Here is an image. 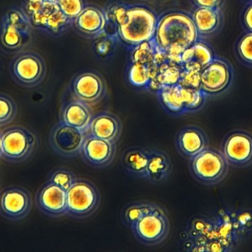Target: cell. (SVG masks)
<instances>
[{
    "instance_id": "cell-28",
    "label": "cell",
    "mask_w": 252,
    "mask_h": 252,
    "mask_svg": "<svg viewBox=\"0 0 252 252\" xmlns=\"http://www.w3.org/2000/svg\"><path fill=\"white\" fill-rule=\"evenodd\" d=\"M235 53L240 63L252 68V33L244 32L237 39Z\"/></svg>"
},
{
    "instance_id": "cell-3",
    "label": "cell",
    "mask_w": 252,
    "mask_h": 252,
    "mask_svg": "<svg viewBox=\"0 0 252 252\" xmlns=\"http://www.w3.org/2000/svg\"><path fill=\"white\" fill-rule=\"evenodd\" d=\"M32 30L22 6L10 7L0 19V50L7 54L25 50L32 41Z\"/></svg>"
},
{
    "instance_id": "cell-19",
    "label": "cell",
    "mask_w": 252,
    "mask_h": 252,
    "mask_svg": "<svg viewBox=\"0 0 252 252\" xmlns=\"http://www.w3.org/2000/svg\"><path fill=\"white\" fill-rule=\"evenodd\" d=\"M123 133L121 118L113 112L103 111L93 116L85 134L112 143H118Z\"/></svg>"
},
{
    "instance_id": "cell-35",
    "label": "cell",
    "mask_w": 252,
    "mask_h": 252,
    "mask_svg": "<svg viewBox=\"0 0 252 252\" xmlns=\"http://www.w3.org/2000/svg\"><path fill=\"white\" fill-rule=\"evenodd\" d=\"M179 84L182 87L200 89L201 71L193 69H182Z\"/></svg>"
},
{
    "instance_id": "cell-7",
    "label": "cell",
    "mask_w": 252,
    "mask_h": 252,
    "mask_svg": "<svg viewBox=\"0 0 252 252\" xmlns=\"http://www.w3.org/2000/svg\"><path fill=\"white\" fill-rule=\"evenodd\" d=\"M47 70L44 58L32 50L16 53L9 64V72L13 81L25 88L40 85L45 78Z\"/></svg>"
},
{
    "instance_id": "cell-27",
    "label": "cell",
    "mask_w": 252,
    "mask_h": 252,
    "mask_svg": "<svg viewBox=\"0 0 252 252\" xmlns=\"http://www.w3.org/2000/svg\"><path fill=\"white\" fill-rule=\"evenodd\" d=\"M181 87L186 113H194L201 110L207 103V95L201 89Z\"/></svg>"
},
{
    "instance_id": "cell-34",
    "label": "cell",
    "mask_w": 252,
    "mask_h": 252,
    "mask_svg": "<svg viewBox=\"0 0 252 252\" xmlns=\"http://www.w3.org/2000/svg\"><path fill=\"white\" fill-rule=\"evenodd\" d=\"M127 7L128 4L123 2H115L108 7L107 10L105 11L108 24L111 22L117 28L124 19Z\"/></svg>"
},
{
    "instance_id": "cell-8",
    "label": "cell",
    "mask_w": 252,
    "mask_h": 252,
    "mask_svg": "<svg viewBox=\"0 0 252 252\" xmlns=\"http://www.w3.org/2000/svg\"><path fill=\"white\" fill-rule=\"evenodd\" d=\"M67 216L75 219L93 216L100 205V193L93 182L77 178L66 192Z\"/></svg>"
},
{
    "instance_id": "cell-5",
    "label": "cell",
    "mask_w": 252,
    "mask_h": 252,
    "mask_svg": "<svg viewBox=\"0 0 252 252\" xmlns=\"http://www.w3.org/2000/svg\"><path fill=\"white\" fill-rule=\"evenodd\" d=\"M39 146L38 134L23 126H12L1 131V158L19 164L28 160Z\"/></svg>"
},
{
    "instance_id": "cell-32",
    "label": "cell",
    "mask_w": 252,
    "mask_h": 252,
    "mask_svg": "<svg viewBox=\"0 0 252 252\" xmlns=\"http://www.w3.org/2000/svg\"><path fill=\"white\" fill-rule=\"evenodd\" d=\"M76 179L77 177L72 170L66 167H60L50 174L47 182L53 183L67 192Z\"/></svg>"
},
{
    "instance_id": "cell-2",
    "label": "cell",
    "mask_w": 252,
    "mask_h": 252,
    "mask_svg": "<svg viewBox=\"0 0 252 252\" xmlns=\"http://www.w3.org/2000/svg\"><path fill=\"white\" fill-rule=\"evenodd\" d=\"M158 19V15L151 7L128 4L124 19L117 27V35L132 47L151 41L155 36Z\"/></svg>"
},
{
    "instance_id": "cell-29",
    "label": "cell",
    "mask_w": 252,
    "mask_h": 252,
    "mask_svg": "<svg viewBox=\"0 0 252 252\" xmlns=\"http://www.w3.org/2000/svg\"><path fill=\"white\" fill-rule=\"evenodd\" d=\"M157 51V47L153 39L133 46L131 53L132 63L142 64L148 66L154 63Z\"/></svg>"
},
{
    "instance_id": "cell-18",
    "label": "cell",
    "mask_w": 252,
    "mask_h": 252,
    "mask_svg": "<svg viewBox=\"0 0 252 252\" xmlns=\"http://www.w3.org/2000/svg\"><path fill=\"white\" fill-rule=\"evenodd\" d=\"M190 13L199 38L206 40L214 37L224 26L223 9L195 7Z\"/></svg>"
},
{
    "instance_id": "cell-33",
    "label": "cell",
    "mask_w": 252,
    "mask_h": 252,
    "mask_svg": "<svg viewBox=\"0 0 252 252\" xmlns=\"http://www.w3.org/2000/svg\"><path fill=\"white\" fill-rule=\"evenodd\" d=\"M56 2L63 14L72 24L80 13L87 7L85 0H57Z\"/></svg>"
},
{
    "instance_id": "cell-16",
    "label": "cell",
    "mask_w": 252,
    "mask_h": 252,
    "mask_svg": "<svg viewBox=\"0 0 252 252\" xmlns=\"http://www.w3.org/2000/svg\"><path fill=\"white\" fill-rule=\"evenodd\" d=\"M37 208L45 216L54 218L67 216L66 191L47 182L35 195Z\"/></svg>"
},
{
    "instance_id": "cell-4",
    "label": "cell",
    "mask_w": 252,
    "mask_h": 252,
    "mask_svg": "<svg viewBox=\"0 0 252 252\" xmlns=\"http://www.w3.org/2000/svg\"><path fill=\"white\" fill-rule=\"evenodd\" d=\"M22 7L29 17L33 28L47 35L59 36L73 25L61 10L57 2L24 0Z\"/></svg>"
},
{
    "instance_id": "cell-12",
    "label": "cell",
    "mask_w": 252,
    "mask_h": 252,
    "mask_svg": "<svg viewBox=\"0 0 252 252\" xmlns=\"http://www.w3.org/2000/svg\"><path fill=\"white\" fill-rule=\"evenodd\" d=\"M32 204V195L26 188L8 186L0 192V215L10 221L26 218L31 213Z\"/></svg>"
},
{
    "instance_id": "cell-26",
    "label": "cell",
    "mask_w": 252,
    "mask_h": 252,
    "mask_svg": "<svg viewBox=\"0 0 252 252\" xmlns=\"http://www.w3.org/2000/svg\"><path fill=\"white\" fill-rule=\"evenodd\" d=\"M157 204L150 201H133L124 206L121 211V219L124 224L131 228L142 217L151 213Z\"/></svg>"
},
{
    "instance_id": "cell-11",
    "label": "cell",
    "mask_w": 252,
    "mask_h": 252,
    "mask_svg": "<svg viewBox=\"0 0 252 252\" xmlns=\"http://www.w3.org/2000/svg\"><path fill=\"white\" fill-rule=\"evenodd\" d=\"M220 151L229 167L249 168L252 166V133L243 129L232 130L222 140Z\"/></svg>"
},
{
    "instance_id": "cell-30",
    "label": "cell",
    "mask_w": 252,
    "mask_h": 252,
    "mask_svg": "<svg viewBox=\"0 0 252 252\" xmlns=\"http://www.w3.org/2000/svg\"><path fill=\"white\" fill-rule=\"evenodd\" d=\"M18 105L13 97L0 93V127L11 124L17 116Z\"/></svg>"
},
{
    "instance_id": "cell-36",
    "label": "cell",
    "mask_w": 252,
    "mask_h": 252,
    "mask_svg": "<svg viewBox=\"0 0 252 252\" xmlns=\"http://www.w3.org/2000/svg\"><path fill=\"white\" fill-rule=\"evenodd\" d=\"M240 22L246 32L252 33V1L247 3L241 10Z\"/></svg>"
},
{
    "instance_id": "cell-9",
    "label": "cell",
    "mask_w": 252,
    "mask_h": 252,
    "mask_svg": "<svg viewBox=\"0 0 252 252\" xmlns=\"http://www.w3.org/2000/svg\"><path fill=\"white\" fill-rule=\"evenodd\" d=\"M235 74L231 62L217 55L201 71L200 89L208 98L221 97L227 94L233 87Z\"/></svg>"
},
{
    "instance_id": "cell-15",
    "label": "cell",
    "mask_w": 252,
    "mask_h": 252,
    "mask_svg": "<svg viewBox=\"0 0 252 252\" xmlns=\"http://www.w3.org/2000/svg\"><path fill=\"white\" fill-rule=\"evenodd\" d=\"M80 155L90 167L103 169L110 166L117 155V144L86 134Z\"/></svg>"
},
{
    "instance_id": "cell-14",
    "label": "cell",
    "mask_w": 252,
    "mask_h": 252,
    "mask_svg": "<svg viewBox=\"0 0 252 252\" xmlns=\"http://www.w3.org/2000/svg\"><path fill=\"white\" fill-rule=\"evenodd\" d=\"M71 92L74 99L91 106L103 101L107 93V87L101 75L86 72L75 77L71 85Z\"/></svg>"
},
{
    "instance_id": "cell-24",
    "label": "cell",
    "mask_w": 252,
    "mask_h": 252,
    "mask_svg": "<svg viewBox=\"0 0 252 252\" xmlns=\"http://www.w3.org/2000/svg\"><path fill=\"white\" fill-rule=\"evenodd\" d=\"M173 171V164L170 155L165 151L151 148L145 180L152 184H161L170 179Z\"/></svg>"
},
{
    "instance_id": "cell-38",
    "label": "cell",
    "mask_w": 252,
    "mask_h": 252,
    "mask_svg": "<svg viewBox=\"0 0 252 252\" xmlns=\"http://www.w3.org/2000/svg\"><path fill=\"white\" fill-rule=\"evenodd\" d=\"M1 131H0V158H1Z\"/></svg>"
},
{
    "instance_id": "cell-17",
    "label": "cell",
    "mask_w": 252,
    "mask_h": 252,
    "mask_svg": "<svg viewBox=\"0 0 252 252\" xmlns=\"http://www.w3.org/2000/svg\"><path fill=\"white\" fill-rule=\"evenodd\" d=\"M175 144L182 157L190 160L210 147V139L204 129L191 124L179 130L175 139Z\"/></svg>"
},
{
    "instance_id": "cell-25",
    "label": "cell",
    "mask_w": 252,
    "mask_h": 252,
    "mask_svg": "<svg viewBox=\"0 0 252 252\" xmlns=\"http://www.w3.org/2000/svg\"><path fill=\"white\" fill-rule=\"evenodd\" d=\"M156 93L160 105L167 113L176 116L187 114L180 84L164 86Z\"/></svg>"
},
{
    "instance_id": "cell-37",
    "label": "cell",
    "mask_w": 252,
    "mask_h": 252,
    "mask_svg": "<svg viewBox=\"0 0 252 252\" xmlns=\"http://www.w3.org/2000/svg\"><path fill=\"white\" fill-rule=\"evenodd\" d=\"M226 0H192L195 7L224 8Z\"/></svg>"
},
{
    "instance_id": "cell-13",
    "label": "cell",
    "mask_w": 252,
    "mask_h": 252,
    "mask_svg": "<svg viewBox=\"0 0 252 252\" xmlns=\"http://www.w3.org/2000/svg\"><path fill=\"white\" fill-rule=\"evenodd\" d=\"M85 133L59 121L49 135V143L57 155L66 158L80 155Z\"/></svg>"
},
{
    "instance_id": "cell-20",
    "label": "cell",
    "mask_w": 252,
    "mask_h": 252,
    "mask_svg": "<svg viewBox=\"0 0 252 252\" xmlns=\"http://www.w3.org/2000/svg\"><path fill=\"white\" fill-rule=\"evenodd\" d=\"M151 148L134 146L124 151L121 157V165L126 174L136 179L147 177Z\"/></svg>"
},
{
    "instance_id": "cell-31",
    "label": "cell",
    "mask_w": 252,
    "mask_h": 252,
    "mask_svg": "<svg viewBox=\"0 0 252 252\" xmlns=\"http://www.w3.org/2000/svg\"><path fill=\"white\" fill-rule=\"evenodd\" d=\"M128 80L134 87L148 90L151 82V72L148 65L132 63L128 71Z\"/></svg>"
},
{
    "instance_id": "cell-39",
    "label": "cell",
    "mask_w": 252,
    "mask_h": 252,
    "mask_svg": "<svg viewBox=\"0 0 252 252\" xmlns=\"http://www.w3.org/2000/svg\"><path fill=\"white\" fill-rule=\"evenodd\" d=\"M241 1H244L246 3L252 2V0H241Z\"/></svg>"
},
{
    "instance_id": "cell-22",
    "label": "cell",
    "mask_w": 252,
    "mask_h": 252,
    "mask_svg": "<svg viewBox=\"0 0 252 252\" xmlns=\"http://www.w3.org/2000/svg\"><path fill=\"white\" fill-rule=\"evenodd\" d=\"M217 56L213 47L205 39L198 38L183 52L181 65L186 69L201 71Z\"/></svg>"
},
{
    "instance_id": "cell-1",
    "label": "cell",
    "mask_w": 252,
    "mask_h": 252,
    "mask_svg": "<svg viewBox=\"0 0 252 252\" xmlns=\"http://www.w3.org/2000/svg\"><path fill=\"white\" fill-rule=\"evenodd\" d=\"M198 38L191 13L174 10L158 16L153 41L170 61L181 65L183 52Z\"/></svg>"
},
{
    "instance_id": "cell-6",
    "label": "cell",
    "mask_w": 252,
    "mask_h": 252,
    "mask_svg": "<svg viewBox=\"0 0 252 252\" xmlns=\"http://www.w3.org/2000/svg\"><path fill=\"white\" fill-rule=\"evenodd\" d=\"M189 171L198 183L213 186L225 180L229 165L220 149L208 147L189 160Z\"/></svg>"
},
{
    "instance_id": "cell-40",
    "label": "cell",
    "mask_w": 252,
    "mask_h": 252,
    "mask_svg": "<svg viewBox=\"0 0 252 252\" xmlns=\"http://www.w3.org/2000/svg\"><path fill=\"white\" fill-rule=\"evenodd\" d=\"M43 1H53V2H56V1H57V0H43Z\"/></svg>"
},
{
    "instance_id": "cell-23",
    "label": "cell",
    "mask_w": 252,
    "mask_h": 252,
    "mask_svg": "<svg viewBox=\"0 0 252 252\" xmlns=\"http://www.w3.org/2000/svg\"><path fill=\"white\" fill-rule=\"evenodd\" d=\"M73 25L82 34L97 36L104 32L108 20L104 10L94 6H87L75 19Z\"/></svg>"
},
{
    "instance_id": "cell-21",
    "label": "cell",
    "mask_w": 252,
    "mask_h": 252,
    "mask_svg": "<svg viewBox=\"0 0 252 252\" xmlns=\"http://www.w3.org/2000/svg\"><path fill=\"white\" fill-rule=\"evenodd\" d=\"M93 118L90 105L77 99L66 102L61 109L60 121L85 133Z\"/></svg>"
},
{
    "instance_id": "cell-41",
    "label": "cell",
    "mask_w": 252,
    "mask_h": 252,
    "mask_svg": "<svg viewBox=\"0 0 252 252\" xmlns=\"http://www.w3.org/2000/svg\"><path fill=\"white\" fill-rule=\"evenodd\" d=\"M1 60H0V71H1Z\"/></svg>"
},
{
    "instance_id": "cell-10",
    "label": "cell",
    "mask_w": 252,
    "mask_h": 252,
    "mask_svg": "<svg viewBox=\"0 0 252 252\" xmlns=\"http://www.w3.org/2000/svg\"><path fill=\"white\" fill-rule=\"evenodd\" d=\"M130 230L138 242L142 245H160L170 234V223L167 212L157 204L151 213L136 222Z\"/></svg>"
}]
</instances>
